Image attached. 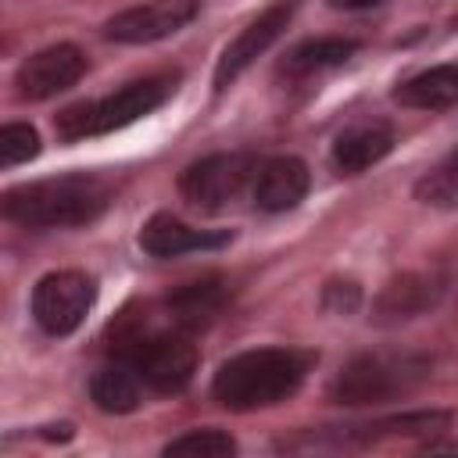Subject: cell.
<instances>
[{"mask_svg":"<svg viewBox=\"0 0 458 458\" xmlns=\"http://www.w3.org/2000/svg\"><path fill=\"white\" fill-rule=\"evenodd\" d=\"M39 154V132L29 122L0 125V168L29 165Z\"/></svg>","mask_w":458,"mask_h":458,"instance_id":"ffe728a7","label":"cell"},{"mask_svg":"<svg viewBox=\"0 0 458 458\" xmlns=\"http://www.w3.org/2000/svg\"><path fill=\"white\" fill-rule=\"evenodd\" d=\"M200 14V0H150L140 7H125L114 18H107L104 36L114 43H154L165 36H175Z\"/></svg>","mask_w":458,"mask_h":458,"instance_id":"9c48e42d","label":"cell"},{"mask_svg":"<svg viewBox=\"0 0 458 458\" xmlns=\"http://www.w3.org/2000/svg\"><path fill=\"white\" fill-rule=\"evenodd\" d=\"M394 150V129L386 122H361L336 136L333 143V168L340 175H361L376 161H383Z\"/></svg>","mask_w":458,"mask_h":458,"instance_id":"9a60e30c","label":"cell"},{"mask_svg":"<svg viewBox=\"0 0 458 458\" xmlns=\"http://www.w3.org/2000/svg\"><path fill=\"white\" fill-rule=\"evenodd\" d=\"M311 186V172L301 157L293 154H279V157H268V161H258V172L250 179V190H254V204L268 215H279V211H290L304 200Z\"/></svg>","mask_w":458,"mask_h":458,"instance_id":"4fadbf2b","label":"cell"},{"mask_svg":"<svg viewBox=\"0 0 458 458\" xmlns=\"http://www.w3.org/2000/svg\"><path fill=\"white\" fill-rule=\"evenodd\" d=\"M93 301H97V279L79 268H61V272H47L32 286L29 304H32V318L43 333L68 336L86 322Z\"/></svg>","mask_w":458,"mask_h":458,"instance_id":"8992f818","label":"cell"},{"mask_svg":"<svg viewBox=\"0 0 458 458\" xmlns=\"http://www.w3.org/2000/svg\"><path fill=\"white\" fill-rule=\"evenodd\" d=\"M86 72V54L75 43H54L36 50L14 75L18 97L21 100H50L57 93H64L68 86H75Z\"/></svg>","mask_w":458,"mask_h":458,"instance_id":"30bf717a","label":"cell"},{"mask_svg":"<svg viewBox=\"0 0 458 458\" xmlns=\"http://www.w3.org/2000/svg\"><path fill=\"white\" fill-rule=\"evenodd\" d=\"M175 82H179V72H161V75L136 79V82L122 86L118 93H107V97H100V100H82V104L64 107V111L54 118V129H57V136H61L64 143L125 129V125L147 118L150 111H157V107L175 93Z\"/></svg>","mask_w":458,"mask_h":458,"instance_id":"3957f363","label":"cell"},{"mask_svg":"<svg viewBox=\"0 0 458 458\" xmlns=\"http://www.w3.org/2000/svg\"><path fill=\"white\" fill-rule=\"evenodd\" d=\"M311 358L290 347H254L218 365L211 397L229 411H258L293 397L308 376Z\"/></svg>","mask_w":458,"mask_h":458,"instance_id":"7a4b0ae2","label":"cell"},{"mask_svg":"<svg viewBox=\"0 0 458 458\" xmlns=\"http://www.w3.org/2000/svg\"><path fill=\"white\" fill-rule=\"evenodd\" d=\"M372 4H379V0H329V7H336V11H361Z\"/></svg>","mask_w":458,"mask_h":458,"instance_id":"603a6c76","label":"cell"},{"mask_svg":"<svg viewBox=\"0 0 458 458\" xmlns=\"http://www.w3.org/2000/svg\"><path fill=\"white\" fill-rule=\"evenodd\" d=\"M444 290H447V283L437 272H401L376 293L372 322L376 326H401V322H411L419 315H429L440 304Z\"/></svg>","mask_w":458,"mask_h":458,"instance_id":"8fae6325","label":"cell"},{"mask_svg":"<svg viewBox=\"0 0 458 458\" xmlns=\"http://www.w3.org/2000/svg\"><path fill=\"white\" fill-rule=\"evenodd\" d=\"M415 197L422 204H437V208H454L458 200V179H454V157H444L440 168H433L429 175L419 179Z\"/></svg>","mask_w":458,"mask_h":458,"instance_id":"44dd1931","label":"cell"},{"mask_svg":"<svg viewBox=\"0 0 458 458\" xmlns=\"http://www.w3.org/2000/svg\"><path fill=\"white\" fill-rule=\"evenodd\" d=\"M0 50H4V39H0Z\"/></svg>","mask_w":458,"mask_h":458,"instance_id":"cb8c5ba5","label":"cell"},{"mask_svg":"<svg viewBox=\"0 0 458 458\" xmlns=\"http://www.w3.org/2000/svg\"><path fill=\"white\" fill-rule=\"evenodd\" d=\"M229 240H233L229 229H193L168 211L150 215L140 229V247L150 258H182L193 250H222Z\"/></svg>","mask_w":458,"mask_h":458,"instance_id":"7c38bea8","label":"cell"},{"mask_svg":"<svg viewBox=\"0 0 458 458\" xmlns=\"http://www.w3.org/2000/svg\"><path fill=\"white\" fill-rule=\"evenodd\" d=\"M89 397L107 415H129L143 401V383H140V376L132 372V365L125 358H114V361H107L93 372Z\"/></svg>","mask_w":458,"mask_h":458,"instance_id":"2e32d148","label":"cell"},{"mask_svg":"<svg viewBox=\"0 0 458 458\" xmlns=\"http://www.w3.org/2000/svg\"><path fill=\"white\" fill-rule=\"evenodd\" d=\"M394 100L419 111H447L458 100V68L447 61L429 72H419L394 89Z\"/></svg>","mask_w":458,"mask_h":458,"instance_id":"ac0fdd59","label":"cell"},{"mask_svg":"<svg viewBox=\"0 0 458 458\" xmlns=\"http://www.w3.org/2000/svg\"><path fill=\"white\" fill-rule=\"evenodd\" d=\"M358 54V39H344V36H318V39H304L297 43L279 72L286 79H308V75H318V72H329V68H340L344 61H351Z\"/></svg>","mask_w":458,"mask_h":458,"instance_id":"e0dca14e","label":"cell"},{"mask_svg":"<svg viewBox=\"0 0 458 458\" xmlns=\"http://www.w3.org/2000/svg\"><path fill=\"white\" fill-rule=\"evenodd\" d=\"M225 304H229V286L218 276H208V279H197V283L172 290L165 301V311H168L172 329L193 336V333L208 329L225 311Z\"/></svg>","mask_w":458,"mask_h":458,"instance_id":"5bb4252c","label":"cell"},{"mask_svg":"<svg viewBox=\"0 0 458 458\" xmlns=\"http://www.w3.org/2000/svg\"><path fill=\"white\" fill-rule=\"evenodd\" d=\"M118 358H125L140 376V383L154 394H179L190 386L197 372V347L190 333H179V329L132 336L118 351Z\"/></svg>","mask_w":458,"mask_h":458,"instance_id":"5b68a950","label":"cell"},{"mask_svg":"<svg viewBox=\"0 0 458 458\" xmlns=\"http://www.w3.org/2000/svg\"><path fill=\"white\" fill-rule=\"evenodd\" d=\"M107 204H111V186L100 175L72 172L7 190L0 197V215L29 229H72L100 218Z\"/></svg>","mask_w":458,"mask_h":458,"instance_id":"6da1fadb","label":"cell"},{"mask_svg":"<svg viewBox=\"0 0 458 458\" xmlns=\"http://www.w3.org/2000/svg\"><path fill=\"white\" fill-rule=\"evenodd\" d=\"M293 11H297V0H276V4L265 7L247 29H240V36L222 50V57H218V64H215V89H218V93H222L225 86H233V82L283 36V29L290 25Z\"/></svg>","mask_w":458,"mask_h":458,"instance_id":"ba28073f","label":"cell"},{"mask_svg":"<svg viewBox=\"0 0 458 458\" xmlns=\"http://www.w3.org/2000/svg\"><path fill=\"white\" fill-rule=\"evenodd\" d=\"M429 379V358L426 354H397V351H369L351 358L333 386L329 397L347 408H369V404H386L397 397H408Z\"/></svg>","mask_w":458,"mask_h":458,"instance_id":"277c9868","label":"cell"},{"mask_svg":"<svg viewBox=\"0 0 458 458\" xmlns=\"http://www.w3.org/2000/svg\"><path fill=\"white\" fill-rule=\"evenodd\" d=\"M322 304L336 315H351L358 304H361V290L354 279H333L326 290H322Z\"/></svg>","mask_w":458,"mask_h":458,"instance_id":"7402d4cb","label":"cell"},{"mask_svg":"<svg viewBox=\"0 0 458 458\" xmlns=\"http://www.w3.org/2000/svg\"><path fill=\"white\" fill-rule=\"evenodd\" d=\"M258 172V157L254 154H208L200 161H193L182 175H179V190L190 204L204 208V211H222L229 208L254 179Z\"/></svg>","mask_w":458,"mask_h":458,"instance_id":"52a82bcc","label":"cell"},{"mask_svg":"<svg viewBox=\"0 0 458 458\" xmlns=\"http://www.w3.org/2000/svg\"><path fill=\"white\" fill-rule=\"evenodd\" d=\"M168 458H225L236 454V440L222 429H190L165 444Z\"/></svg>","mask_w":458,"mask_h":458,"instance_id":"d6986e66","label":"cell"}]
</instances>
